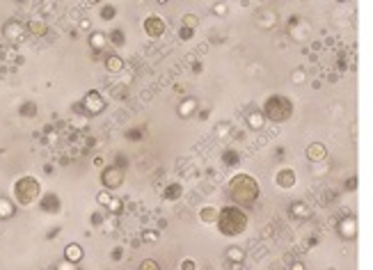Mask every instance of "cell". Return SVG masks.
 Masks as SVG:
<instances>
[{"mask_svg": "<svg viewBox=\"0 0 373 270\" xmlns=\"http://www.w3.org/2000/svg\"><path fill=\"white\" fill-rule=\"evenodd\" d=\"M256 194H259V186L248 174H238L229 181V197L236 200L238 204H252L256 200Z\"/></svg>", "mask_w": 373, "mask_h": 270, "instance_id": "1", "label": "cell"}, {"mask_svg": "<svg viewBox=\"0 0 373 270\" xmlns=\"http://www.w3.org/2000/svg\"><path fill=\"white\" fill-rule=\"evenodd\" d=\"M218 227H220V232L224 236H238L248 227V216L240 208H236V206H227L218 216Z\"/></svg>", "mask_w": 373, "mask_h": 270, "instance_id": "2", "label": "cell"}, {"mask_svg": "<svg viewBox=\"0 0 373 270\" xmlns=\"http://www.w3.org/2000/svg\"><path fill=\"white\" fill-rule=\"evenodd\" d=\"M14 200L21 206H32L42 200V184L34 176H23L14 184Z\"/></svg>", "mask_w": 373, "mask_h": 270, "instance_id": "3", "label": "cell"}, {"mask_svg": "<svg viewBox=\"0 0 373 270\" xmlns=\"http://www.w3.org/2000/svg\"><path fill=\"white\" fill-rule=\"evenodd\" d=\"M101 184H103V188H106V190L122 188V184H124V172H122V168H114V165L106 168L101 172Z\"/></svg>", "mask_w": 373, "mask_h": 270, "instance_id": "4", "label": "cell"}, {"mask_svg": "<svg viewBox=\"0 0 373 270\" xmlns=\"http://www.w3.org/2000/svg\"><path fill=\"white\" fill-rule=\"evenodd\" d=\"M82 110H85L87 114H101L103 110H106V101H103V96L96 92V90H92V92H87L85 98H82Z\"/></svg>", "mask_w": 373, "mask_h": 270, "instance_id": "5", "label": "cell"}, {"mask_svg": "<svg viewBox=\"0 0 373 270\" xmlns=\"http://www.w3.org/2000/svg\"><path fill=\"white\" fill-rule=\"evenodd\" d=\"M142 28H144V32L149 34L152 39H158L165 34V30H168V26H165V21H162L160 16H146L144 23H142Z\"/></svg>", "mask_w": 373, "mask_h": 270, "instance_id": "6", "label": "cell"}, {"mask_svg": "<svg viewBox=\"0 0 373 270\" xmlns=\"http://www.w3.org/2000/svg\"><path fill=\"white\" fill-rule=\"evenodd\" d=\"M39 208H42L44 213H58L60 208H62L60 197L58 194H44L42 200H39Z\"/></svg>", "mask_w": 373, "mask_h": 270, "instance_id": "7", "label": "cell"}, {"mask_svg": "<svg viewBox=\"0 0 373 270\" xmlns=\"http://www.w3.org/2000/svg\"><path fill=\"white\" fill-rule=\"evenodd\" d=\"M2 32L10 42H21L23 39V26L18 21H7L5 28H2Z\"/></svg>", "mask_w": 373, "mask_h": 270, "instance_id": "8", "label": "cell"}, {"mask_svg": "<svg viewBox=\"0 0 373 270\" xmlns=\"http://www.w3.org/2000/svg\"><path fill=\"white\" fill-rule=\"evenodd\" d=\"M64 261H69V264L76 266L78 261H82V248L76 243H69L64 248Z\"/></svg>", "mask_w": 373, "mask_h": 270, "instance_id": "9", "label": "cell"}, {"mask_svg": "<svg viewBox=\"0 0 373 270\" xmlns=\"http://www.w3.org/2000/svg\"><path fill=\"white\" fill-rule=\"evenodd\" d=\"M28 32L34 34V37H44V34L48 32V26L44 18H30L28 21Z\"/></svg>", "mask_w": 373, "mask_h": 270, "instance_id": "10", "label": "cell"}, {"mask_svg": "<svg viewBox=\"0 0 373 270\" xmlns=\"http://www.w3.org/2000/svg\"><path fill=\"white\" fill-rule=\"evenodd\" d=\"M181 194H184V188H181V184H170L168 188L162 190V197H165L168 202H176Z\"/></svg>", "mask_w": 373, "mask_h": 270, "instance_id": "11", "label": "cell"}, {"mask_svg": "<svg viewBox=\"0 0 373 270\" xmlns=\"http://www.w3.org/2000/svg\"><path fill=\"white\" fill-rule=\"evenodd\" d=\"M106 69H108L110 74H119V71L124 69V60L119 58V55H108V58H106Z\"/></svg>", "mask_w": 373, "mask_h": 270, "instance_id": "12", "label": "cell"}, {"mask_svg": "<svg viewBox=\"0 0 373 270\" xmlns=\"http://www.w3.org/2000/svg\"><path fill=\"white\" fill-rule=\"evenodd\" d=\"M12 216H14V204L5 197H0V220H7Z\"/></svg>", "mask_w": 373, "mask_h": 270, "instance_id": "13", "label": "cell"}, {"mask_svg": "<svg viewBox=\"0 0 373 270\" xmlns=\"http://www.w3.org/2000/svg\"><path fill=\"white\" fill-rule=\"evenodd\" d=\"M218 216H220V211H216V208H211V206H206V208H202V211H200L202 222H206V224L218 222Z\"/></svg>", "mask_w": 373, "mask_h": 270, "instance_id": "14", "label": "cell"}, {"mask_svg": "<svg viewBox=\"0 0 373 270\" xmlns=\"http://www.w3.org/2000/svg\"><path fill=\"white\" fill-rule=\"evenodd\" d=\"M106 42H108V37L103 32H92V37H90V44H92L96 50H101L103 46H106Z\"/></svg>", "mask_w": 373, "mask_h": 270, "instance_id": "15", "label": "cell"}, {"mask_svg": "<svg viewBox=\"0 0 373 270\" xmlns=\"http://www.w3.org/2000/svg\"><path fill=\"white\" fill-rule=\"evenodd\" d=\"M117 16V7L114 5H101V18L103 21H112Z\"/></svg>", "mask_w": 373, "mask_h": 270, "instance_id": "16", "label": "cell"}, {"mask_svg": "<svg viewBox=\"0 0 373 270\" xmlns=\"http://www.w3.org/2000/svg\"><path fill=\"white\" fill-rule=\"evenodd\" d=\"M277 184L284 186V188H288V186H293V172H280V176H277Z\"/></svg>", "mask_w": 373, "mask_h": 270, "instance_id": "17", "label": "cell"}, {"mask_svg": "<svg viewBox=\"0 0 373 270\" xmlns=\"http://www.w3.org/2000/svg\"><path fill=\"white\" fill-rule=\"evenodd\" d=\"M112 200H114V197L110 194V190H101V192L96 194V202L101 206H110V202H112Z\"/></svg>", "mask_w": 373, "mask_h": 270, "instance_id": "18", "label": "cell"}, {"mask_svg": "<svg viewBox=\"0 0 373 270\" xmlns=\"http://www.w3.org/2000/svg\"><path fill=\"white\" fill-rule=\"evenodd\" d=\"M110 44H114V46H124V32H122V30H114V32H110Z\"/></svg>", "mask_w": 373, "mask_h": 270, "instance_id": "19", "label": "cell"}, {"mask_svg": "<svg viewBox=\"0 0 373 270\" xmlns=\"http://www.w3.org/2000/svg\"><path fill=\"white\" fill-rule=\"evenodd\" d=\"M195 106H197L195 101H186V103H181V108H178V114H184V117H186V114H190L192 110H195Z\"/></svg>", "mask_w": 373, "mask_h": 270, "instance_id": "20", "label": "cell"}, {"mask_svg": "<svg viewBox=\"0 0 373 270\" xmlns=\"http://www.w3.org/2000/svg\"><path fill=\"white\" fill-rule=\"evenodd\" d=\"M140 270H160V266H158L154 259H144L140 264Z\"/></svg>", "mask_w": 373, "mask_h": 270, "instance_id": "21", "label": "cell"}, {"mask_svg": "<svg viewBox=\"0 0 373 270\" xmlns=\"http://www.w3.org/2000/svg\"><path fill=\"white\" fill-rule=\"evenodd\" d=\"M108 208H110V211H112V213H119V211H122V202H119L117 197H114V200L110 202V206H108Z\"/></svg>", "mask_w": 373, "mask_h": 270, "instance_id": "22", "label": "cell"}, {"mask_svg": "<svg viewBox=\"0 0 373 270\" xmlns=\"http://www.w3.org/2000/svg\"><path fill=\"white\" fill-rule=\"evenodd\" d=\"M195 26H197V18L195 16H186L184 18V28H190V30H192Z\"/></svg>", "mask_w": 373, "mask_h": 270, "instance_id": "23", "label": "cell"}, {"mask_svg": "<svg viewBox=\"0 0 373 270\" xmlns=\"http://www.w3.org/2000/svg\"><path fill=\"white\" fill-rule=\"evenodd\" d=\"M181 270H195V261H192V259L181 261Z\"/></svg>", "mask_w": 373, "mask_h": 270, "instance_id": "24", "label": "cell"}, {"mask_svg": "<svg viewBox=\"0 0 373 270\" xmlns=\"http://www.w3.org/2000/svg\"><path fill=\"white\" fill-rule=\"evenodd\" d=\"M250 126H252V128H259V126H261V117H259V114H252V117H250Z\"/></svg>", "mask_w": 373, "mask_h": 270, "instance_id": "25", "label": "cell"}, {"mask_svg": "<svg viewBox=\"0 0 373 270\" xmlns=\"http://www.w3.org/2000/svg\"><path fill=\"white\" fill-rule=\"evenodd\" d=\"M229 256H232V259H238V261H240V259H243V252H240L238 248H232V250H229Z\"/></svg>", "mask_w": 373, "mask_h": 270, "instance_id": "26", "label": "cell"}, {"mask_svg": "<svg viewBox=\"0 0 373 270\" xmlns=\"http://www.w3.org/2000/svg\"><path fill=\"white\" fill-rule=\"evenodd\" d=\"M178 37H181V39H190V37H192V30H190V28H181Z\"/></svg>", "mask_w": 373, "mask_h": 270, "instance_id": "27", "label": "cell"}, {"mask_svg": "<svg viewBox=\"0 0 373 270\" xmlns=\"http://www.w3.org/2000/svg\"><path fill=\"white\" fill-rule=\"evenodd\" d=\"M58 268H60V270H74V264H69V261H64V264H60Z\"/></svg>", "mask_w": 373, "mask_h": 270, "instance_id": "28", "label": "cell"}, {"mask_svg": "<svg viewBox=\"0 0 373 270\" xmlns=\"http://www.w3.org/2000/svg\"><path fill=\"white\" fill-rule=\"evenodd\" d=\"M144 238H149V240H158V234L156 232H146Z\"/></svg>", "mask_w": 373, "mask_h": 270, "instance_id": "29", "label": "cell"}]
</instances>
